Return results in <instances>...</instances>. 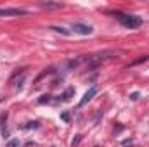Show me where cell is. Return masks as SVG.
<instances>
[{"label":"cell","instance_id":"obj_1","mask_svg":"<svg viewBox=\"0 0 149 147\" xmlns=\"http://www.w3.org/2000/svg\"><path fill=\"white\" fill-rule=\"evenodd\" d=\"M118 17V21L125 26V28H139L142 24V19L139 16H134V14H123V12H116L114 14Z\"/></svg>","mask_w":149,"mask_h":147},{"label":"cell","instance_id":"obj_2","mask_svg":"<svg viewBox=\"0 0 149 147\" xmlns=\"http://www.w3.org/2000/svg\"><path fill=\"white\" fill-rule=\"evenodd\" d=\"M71 31L78 33V35H90L94 31V28L90 24H83V23H74L71 24Z\"/></svg>","mask_w":149,"mask_h":147},{"label":"cell","instance_id":"obj_3","mask_svg":"<svg viewBox=\"0 0 149 147\" xmlns=\"http://www.w3.org/2000/svg\"><path fill=\"white\" fill-rule=\"evenodd\" d=\"M95 94H97V87H90V88H88V90L85 92V95H83V99L80 101V107H83V106H85V104H87L88 101H92Z\"/></svg>","mask_w":149,"mask_h":147},{"label":"cell","instance_id":"obj_4","mask_svg":"<svg viewBox=\"0 0 149 147\" xmlns=\"http://www.w3.org/2000/svg\"><path fill=\"white\" fill-rule=\"evenodd\" d=\"M26 14V10H21V9H0V17L3 16H23Z\"/></svg>","mask_w":149,"mask_h":147},{"label":"cell","instance_id":"obj_5","mask_svg":"<svg viewBox=\"0 0 149 147\" xmlns=\"http://www.w3.org/2000/svg\"><path fill=\"white\" fill-rule=\"evenodd\" d=\"M50 28H52L54 31H59V33H63V35H70V31H68V30H64L63 26H50Z\"/></svg>","mask_w":149,"mask_h":147},{"label":"cell","instance_id":"obj_6","mask_svg":"<svg viewBox=\"0 0 149 147\" xmlns=\"http://www.w3.org/2000/svg\"><path fill=\"white\" fill-rule=\"evenodd\" d=\"M73 88H68V90H66V92H64V95H63V101H70V99H71V95H73Z\"/></svg>","mask_w":149,"mask_h":147},{"label":"cell","instance_id":"obj_7","mask_svg":"<svg viewBox=\"0 0 149 147\" xmlns=\"http://www.w3.org/2000/svg\"><path fill=\"white\" fill-rule=\"evenodd\" d=\"M42 7H61L59 3H42Z\"/></svg>","mask_w":149,"mask_h":147},{"label":"cell","instance_id":"obj_8","mask_svg":"<svg viewBox=\"0 0 149 147\" xmlns=\"http://www.w3.org/2000/svg\"><path fill=\"white\" fill-rule=\"evenodd\" d=\"M61 118H63L64 121H68V119H70V114H68V112H63V114H61Z\"/></svg>","mask_w":149,"mask_h":147},{"label":"cell","instance_id":"obj_9","mask_svg":"<svg viewBox=\"0 0 149 147\" xmlns=\"http://www.w3.org/2000/svg\"><path fill=\"white\" fill-rule=\"evenodd\" d=\"M9 147H17V140H12V142H9Z\"/></svg>","mask_w":149,"mask_h":147},{"label":"cell","instance_id":"obj_10","mask_svg":"<svg viewBox=\"0 0 149 147\" xmlns=\"http://www.w3.org/2000/svg\"><path fill=\"white\" fill-rule=\"evenodd\" d=\"M80 139H81V137L78 135V137H76V140H74V142H73V147H74V146H78V142H80Z\"/></svg>","mask_w":149,"mask_h":147}]
</instances>
